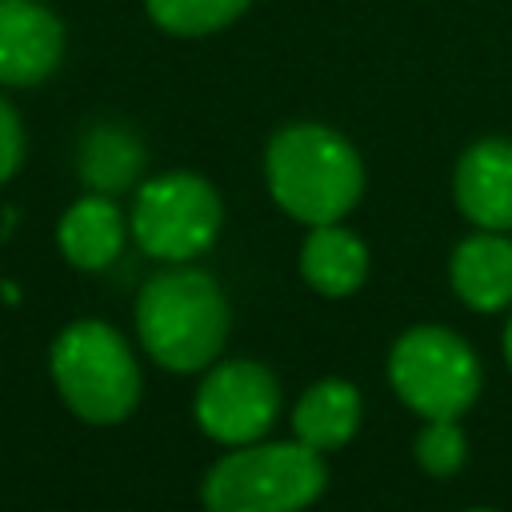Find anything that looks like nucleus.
<instances>
[{"label": "nucleus", "instance_id": "1", "mask_svg": "<svg viewBox=\"0 0 512 512\" xmlns=\"http://www.w3.org/2000/svg\"><path fill=\"white\" fill-rule=\"evenodd\" d=\"M264 176L272 200L300 224L344 220L364 192L356 148L324 124H288L268 140Z\"/></svg>", "mask_w": 512, "mask_h": 512}, {"label": "nucleus", "instance_id": "2", "mask_svg": "<svg viewBox=\"0 0 512 512\" xmlns=\"http://www.w3.org/2000/svg\"><path fill=\"white\" fill-rule=\"evenodd\" d=\"M232 312L220 284L200 268L156 272L136 296V332L144 352L168 372L208 368L228 340Z\"/></svg>", "mask_w": 512, "mask_h": 512}, {"label": "nucleus", "instance_id": "3", "mask_svg": "<svg viewBox=\"0 0 512 512\" xmlns=\"http://www.w3.org/2000/svg\"><path fill=\"white\" fill-rule=\"evenodd\" d=\"M324 484V452L304 440H252L208 468L200 500L208 512H304Z\"/></svg>", "mask_w": 512, "mask_h": 512}, {"label": "nucleus", "instance_id": "4", "mask_svg": "<svg viewBox=\"0 0 512 512\" xmlns=\"http://www.w3.org/2000/svg\"><path fill=\"white\" fill-rule=\"evenodd\" d=\"M60 400L84 424H120L140 404V364L128 340L104 320H72L48 352Z\"/></svg>", "mask_w": 512, "mask_h": 512}, {"label": "nucleus", "instance_id": "5", "mask_svg": "<svg viewBox=\"0 0 512 512\" xmlns=\"http://www.w3.org/2000/svg\"><path fill=\"white\" fill-rule=\"evenodd\" d=\"M392 392L424 420L464 416L484 384V368L472 344L440 324L408 328L388 352Z\"/></svg>", "mask_w": 512, "mask_h": 512}, {"label": "nucleus", "instance_id": "6", "mask_svg": "<svg viewBox=\"0 0 512 512\" xmlns=\"http://www.w3.org/2000/svg\"><path fill=\"white\" fill-rule=\"evenodd\" d=\"M224 224V208L216 188L196 172H164L140 184L132 204V236L152 260L184 264L212 248Z\"/></svg>", "mask_w": 512, "mask_h": 512}, {"label": "nucleus", "instance_id": "7", "mask_svg": "<svg viewBox=\"0 0 512 512\" xmlns=\"http://www.w3.org/2000/svg\"><path fill=\"white\" fill-rule=\"evenodd\" d=\"M196 424L204 436L220 444H252L260 440L280 412V384L256 360H224L208 368L192 400Z\"/></svg>", "mask_w": 512, "mask_h": 512}, {"label": "nucleus", "instance_id": "8", "mask_svg": "<svg viewBox=\"0 0 512 512\" xmlns=\"http://www.w3.org/2000/svg\"><path fill=\"white\" fill-rule=\"evenodd\" d=\"M64 56L60 20L36 0H0V84H40Z\"/></svg>", "mask_w": 512, "mask_h": 512}, {"label": "nucleus", "instance_id": "9", "mask_svg": "<svg viewBox=\"0 0 512 512\" xmlns=\"http://www.w3.org/2000/svg\"><path fill=\"white\" fill-rule=\"evenodd\" d=\"M456 208L488 232L512 228V140L488 136L476 140L460 160L452 176Z\"/></svg>", "mask_w": 512, "mask_h": 512}, {"label": "nucleus", "instance_id": "10", "mask_svg": "<svg viewBox=\"0 0 512 512\" xmlns=\"http://www.w3.org/2000/svg\"><path fill=\"white\" fill-rule=\"evenodd\" d=\"M448 276L452 292L476 312H496L512 304V240L504 232L480 228L476 236L456 244Z\"/></svg>", "mask_w": 512, "mask_h": 512}, {"label": "nucleus", "instance_id": "11", "mask_svg": "<svg viewBox=\"0 0 512 512\" xmlns=\"http://www.w3.org/2000/svg\"><path fill=\"white\" fill-rule=\"evenodd\" d=\"M124 216L120 208L112 204V196L104 192H92V196H80L64 216H60V228H56V240H60V252L72 268L80 272H100L108 268L120 248H124Z\"/></svg>", "mask_w": 512, "mask_h": 512}, {"label": "nucleus", "instance_id": "12", "mask_svg": "<svg viewBox=\"0 0 512 512\" xmlns=\"http://www.w3.org/2000/svg\"><path fill=\"white\" fill-rule=\"evenodd\" d=\"M300 276L320 296H352L368 276V248L356 232L336 224H312V232L300 244Z\"/></svg>", "mask_w": 512, "mask_h": 512}, {"label": "nucleus", "instance_id": "13", "mask_svg": "<svg viewBox=\"0 0 512 512\" xmlns=\"http://www.w3.org/2000/svg\"><path fill=\"white\" fill-rule=\"evenodd\" d=\"M360 412H364V400H360L356 384L328 376V380H316L300 396V404L292 412V432H296V440H304L316 452H336L356 436Z\"/></svg>", "mask_w": 512, "mask_h": 512}, {"label": "nucleus", "instance_id": "14", "mask_svg": "<svg viewBox=\"0 0 512 512\" xmlns=\"http://www.w3.org/2000/svg\"><path fill=\"white\" fill-rule=\"evenodd\" d=\"M144 168L140 140L120 124H100L80 144V176L92 184V192H124Z\"/></svg>", "mask_w": 512, "mask_h": 512}, {"label": "nucleus", "instance_id": "15", "mask_svg": "<svg viewBox=\"0 0 512 512\" xmlns=\"http://www.w3.org/2000/svg\"><path fill=\"white\" fill-rule=\"evenodd\" d=\"M144 8L172 36H208L232 24L248 0H144Z\"/></svg>", "mask_w": 512, "mask_h": 512}, {"label": "nucleus", "instance_id": "16", "mask_svg": "<svg viewBox=\"0 0 512 512\" xmlns=\"http://www.w3.org/2000/svg\"><path fill=\"white\" fill-rule=\"evenodd\" d=\"M464 460H468V440H464L456 420H428L420 428V436H416V464L428 476H436V480L456 476Z\"/></svg>", "mask_w": 512, "mask_h": 512}, {"label": "nucleus", "instance_id": "17", "mask_svg": "<svg viewBox=\"0 0 512 512\" xmlns=\"http://www.w3.org/2000/svg\"><path fill=\"white\" fill-rule=\"evenodd\" d=\"M20 160H24V128H20L16 108L0 96V184L16 176Z\"/></svg>", "mask_w": 512, "mask_h": 512}, {"label": "nucleus", "instance_id": "18", "mask_svg": "<svg viewBox=\"0 0 512 512\" xmlns=\"http://www.w3.org/2000/svg\"><path fill=\"white\" fill-rule=\"evenodd\" d=\"M504 360H508V368H512V320L504 324Z\"/></svg>", "mask_w": 512, "mask_h": 512}, {"label": "nucleus", "instance_id": "19", "mask_svg": "<svg viewBox=\"0 0 512 512\" xmlns=\"http://www.w3.org/2000/svg\"><path fill=\"white\" fill-rule=\"evenodd\" d=\"M476 512H484V508H476Z\"/></svg>", "mask_w": 512, "mask_h": 512}]
</instances>
